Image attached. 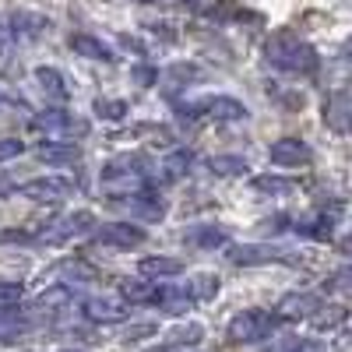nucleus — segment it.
Wrapping results in <instances>:
<instances>
[{
  "label": "nucleus",
  "mask_w": 352,
  "mask_h": 352,
  "mask_svg": "<svg viewBox=\"0 0 352 352\" xmlns=\"http://www.w3.org/2000/svg\"><path fill=\"white\" fill-rule=\"evenodd\" d=\"M184 240L190 247H201V250H215V247H226L229 243V232L222 226H194V229H187Z\"/></svg>",
  "instance_id": "20"
},
{
  "label": "nucleus",
  "mask_w": 352,
  "mask_h": 352,
  "mask_svg": "<svg viewBox=\"0 0 352 352\" xmlns=\"http://www.w3.org/2000/svg\"><path fill=\"white\" fill-rule=\"evenodd\" d=\"M324 289H328V292L335 289V292H342V296H345V292H349V268H338V272L324 282Z\"/></svg>",
  "instance_id": "38"
},
{
  "label": "nucleus",
  "mask_w": 352,
  "mask_h": 352,
  "mask_svg": "<svg viewBox=\"0 0 352 352\" xmlns=\"http://www.w3.org/2000/svg\"><path fill=\"white\" fill-rule=\"evenodd\" d=\"M32 127L36 131H43L46 138H60V141H67V138H81V134H88V124L85 120H78V116H71L67 109H46V113H39L36 120H32Z\"/></svg>",
  "instance_id": "6"
},
{
  "label": "nucleus",
  "mask_w": 352,
  "mask_h": 352,
  "mask_svg": "<svg viewBox=\"0 0 352 352\" xmlns=\"http://www.w3.org/2000/svg\"><path fill=\"white\" fill-rule=\"evenodd\" d=\"M21 152H25L21 138H0V166H4V162H11V159H18Z\"/></svg>",
  "instance_id": "36"
},
{
  "label": "nucleus",
  "mask_w": 352,
  "mask_h": 352,
  "mask_svg": "<svg viewBox=\"0 0 352 352\" xmlns=\"http://www.w3.org/2000/svg\"><path fill=\"white\" fill-rule=\"evenodd\" d=\"M194 166V155L187 148H176L162 159V176L166 180H180V176H187V169Z\"/></svg>",
  "instance_id": "28"
},
{
  "label": "nucleus",
  "mask_w": 352,
  "mask_h": 352,
  "mask_svg": "<svg viewBox=\"0 0 352 352\" xmlns=\"http://www.w3.org/2000/svg\"><path fill=\"white\" fill-rule=\"evenodd\" d=\"M148 352H180V349H173V345H162V349H159V345H155V349H148Z\"/></svg>",
  "instance_id": "42"
},
{
  "label": "nucleus",
  "mask_w": 352,
  "mask_h": 352,
  "mask_svg": "<svg viewBox=\"0 0 352 352\" xmlns=\"http://www.w3.org/2000/svg\"><path fill=\"white\" fill-rule=\"evenodd\" d=\"M71 303V289L67 285H56V289H46L43 296L36 300V307L39 310H46V314H56V310H64Z\"/></svg>",
  "instance_id": "30"
},
{
  "label": "nucleus",
  "mask_w": 352,
  "mask_h": 352,
  "mask_svg": "<svg viewBox=\"0 0 352 352\" xmlns=\"http://www.w3.org/2000/svg\"><path fill=\"white\" fill-rule=\"evenodd\" d=\"M254 190H261V194H289L292 190V184L289 180H282V176H254Z\"/></svg>",
  "instance_id": "33"
},
{
  "label": "nucleus",
  "mask_w": 352,
  "mask_h": 352,
  "mask_svg": "<svg viewBox=\"0 0 352 352\" xmlns=\"http://www.w3.org/2000/svg\"><path fill=\"white\" fill-rule=\"evenodd\" d=\"M32 236H25V229H4L0 232V243H28Z\"/></svg>",
  "instance_id": "40"
},
{
  "label": "nucleus",
  "mask_w": 352,
  "mask_h": 352,
  "mask_svg": "<svg viewBox=\"0 0 352 352\" xmlns=\"http://www.w3.org/2000/svg\"><path fill=\"white\" fill-rule=\"evenodd\" d=\"M134 81L148 88V85H155V81H159V71H155V67H134Z\"/></svg>",
  "instance_id": "39"
},
{
  "label": "nucleus",
  "mask_w": 352,
  "mask_h": 352,
  "mask_svg": "<svg viewBox=\"0 0 352 352\" xmlns=\"http://www.w3.org/2000/svg\"><path fill=\"white\" fill-rule=\"evenodd\" d=\"M127 109L131 106L124 99H96V113L102 116V120H124Z\"/></svg>",
  "instance_id": "31"
},
{
  "label": "nucleus",
  "mask_w": 352,
  "mask_h": 352,
  "mask_svg": "<svg viewBox=\"0 0 352 352\" xmlns=\"http://www.w3.org/2000/svg\"><path fill=\"white\" fill-rule=\"evenodd\" d=\"M226 257L232 264H240V268H254V264H285L296 254L285 247H275V243H236L226 250Z\"/></svg>",
  "instance_id": "5"
},
{
  "label": "nucleus",
  "mask_w": 352,
  "mask_h": 352,
  "mask_svg": "<svg viewBox=\"0 0 352 352\" xmlns=\"http://www.w3.org/2000/svg\"><path fill=\"white\" fill-rule=\"evenodd\" d=\"M278 352H324V345L314 338H289V342H282Z\"/></svg>",
  "instance_id": "35"
},
{
  "label": "nucleus",
  "mask_w": 352,
  "mask_h": 352,
  "mask_svg": "<svg viewBox=\"0 0 352 352\" xmlns=\"http://www.w3.org/2000/svg\"><path fill=\"white\" fill-rule=\"evenodd\" d=\"M21 300V282H4L0 278V303H18Z\"/></svg>",
  "instance_id": "37"
},
{
  "label": "nucleus",
  "mask_w": 352,
  "mask_h": 352,
  "mask_svg": "<svg viewBox=\"0 0 352 352\" xmlns=\"http://www.w3.org/2000/svg\"><path fill=\"white\" fill-rule=\"evenodd\" d=\"M81 314L92 320V324H120V320L131 317V307L124 300H113V296H92L81 303Z\"/></svg>",
  "instance_id": "10"
},
{
  "label": "nucleus",
  "mask_w": 352,
  "mask_h": 352,
  "mask_svg": "<svg viewBox=\"0 0 352 352\" xmlns=\"http://www.w3.org/2000/svg\"><path fill=\"white\" fill-rule=\"evenodd\" d=\"M268 159H272V166L300 169V166H310L314 162V152H310V144L300 141V138H278L272 148H268Z\"/></svg>",
  "instance_id": "9"
},
{
  "label": "nucleus",
  "mask_w": 352,
  "mask_h": 352,
  "mask_svg": "<svg viewBox=\"0 0 352 352\" xmlns=\"http://www.w3.org/2000/svg\"><path fill=\"white\" fill-rule=\"evenodd\" d=\"M180 116H204V120H219V124H236V120H247V106L232 96H212V99H201L194 106H180Z\"/></svg>",
  "instance_id": "4"
},
{
  "label": "nucleus",
  "mask_w": 352,
  "mask_h": 352,
  "mask_svg": "<svg viewBox=\"0 0 352 352\" xmlns=\"http://www.w3.org/2000/svg\"><path fill=\"white\" fill-rule=\"evenodd\" d=\"M307 320H310V328H314V331H320V335L328 331V335H331V331H338L345 320H349V310H345V307H324V303H320Z\"/></svg>",
  "instance_id": "21"
},
{
  "label": "nucleus",
  "mask_w": 352,
  "mask_h": 352,
  "mask_svg": "<svg viewBox=\"0 0 352 352\" xmlns=\"http://www.w3.org/2000/svg\"><path fill=\"white\" fill-rule=\"evenodd\" d=\"M21 197L28 201H39V204H56V201H64L74 194V184L64 180V176H39V180H28L18 187Z\"/></svg>",
  "instance_id": "7"
},
{
  "label": "nucleus",
  "mask_w": 352,
  "mask_h": 352,
  "mask_svg": "<svg viewBox=\"0 0 352 352\" xmlns=\"http://www.w3.org/2000/svg\"><path fill=\"white\" fill-rule=\"evenodd\" d=\"M152 335H159V324H131L124 331V345H138V342L152 338Z\"/></svg>",
  "instance_id": "34"
},
{
  "label": "nucleus",
  "mask_w": 352,
  "mask_h": 352,
  "mask_svg": "<svg viewBox=\"0 0 352 352\" xmlns=\"http://www.w3.org/2000/svg\"><path fill=\"white\" fill-rule=\"evenodd\" d=\"M8 28H11V39H36V36H43L46 28H50V21L43 18V14H32V11H18L11 21H8Z\"/></svg>",
  "instance_id": "19"
},
{
  "label": "nucleus",
  "mask_w": 352,
  "mask_h": 352,
  "mask_svg": "<svg viewBox=\"0 0 352 352\" xmlns=\"http://www.w3.org/2000/svg\"><path fill=\"white\" fill-rule=\"evenodd\" d=\"M36 328V317L18 303H0V342H18Z\"/></svg>",
  "instance_id": "11"
},
{
  "label": "nucleus",
  "mask_w": 352,
  "mask_h": 352,
  "mask_svg": "<svg viewBox=\"0 0 352 352\" xmlns=\"http://www.w3.org/2000/svg\"><path fill=\"white\" fill-rule=\"evenodd\" d=\"M116 289H120V300L127 307H155V296H159V285L144 278H120Z\"/></svg>",
  "instance_id": "16"
},
{
  "label": "nucleus",
  "mask_w": 352,
  "mask_h": 352,
  "mask_svg": "<svg viewBox=\"0 0 352 352\" xmlns=\"http://www.w3.org/2000/svg\"><path fill=\"white\" fill-rule=\"evenodd\" d=\"M0 106H4V92H0Z\"/></svg>",
  "instance_id": "44"
},
{
  "label": "nucleus",
  "mask_w": 352,
  "mask_h": 352,
  "mask_svg": "<svg viewBox=\"0 0 352 352\" xmlns=\"http://www.w3.org/2000/svg\"><path fill=\"white\" fill-rule=\"evenodd\" d=\"M208 169L215 176H226V180H236V176H247L250 173L247 159H240V155H212L208 159Z\"/></svg>",
  "instance_id": "26"
},
{
  "label": "nucleus",
  "mask_w": 352,
  "mask_h": 352,
  "mask_svg": "<svg viewBox=\"0 0 352 352\" xmlns=\"http://www.w3.org/2000/svg\"><path fill=\"white\" fill-rule=\"evenodd\" d=\"M99 176H102V194L113 201H124L131 194L148 190V162L138 152H124V155L109 159Z\"/></svg>",
  "instance_id": "1"
},
{
  "label": "nucleus",
  "mask_w": 352,
  "mask_h": 352,
  "mask_svg": "<svg viewBox=\"0 0 352 352\" xmlns=\"http://www.w3.org/2000/svg\"><path fill=\"white\" fill-rule=\"evenodd\" d=\"M85 232H96V219L88 215V212H74V215H67L64 222H56V226L50 229L46 243H64V240L85 236Z\"/></svg>",
  "instance_id": "15"
},
{
  "label": "nucleus",
  "mask_w": 352,
  "mask_h": 352,
  "mask_svg": "<svg viewBox=\"0 0 352 352\" xmlns=\"http://www.w3.org/2000/svg\"><path fill=\"white\" fill-rule=\"evenodd\" d=\"M320 307V296H314V292H285V296L275 303V320H307L314 310Z\"/></svg>",
  "instance_id": "12"
},
{
  "label": "nucleus",
  "mask_w": 352,
  "mask_h": 352,
  "mask_svg": "<svg viewBox=\"0 0 352 352\" xmlns=\"http://www.w3.org/2000/svg\"><path fill=\"white\" fill-rule=\"evenodd\" d=\"M349 120H352V109H349V92L338 88L324 99V124L335 131V134H349Z\"/></svg>",
  "instance_id": "17"
},
{
  "label": "nucleus",
  "mask_w": 352,
  "mask_h": 352,
  "mask_svg": "<svg viewBox=\"0 0 352 352\" xmlns=\"http://www.w3.org/2000/svg\"><path fill=\"white\" fill-rule=\"evenodd\" d=\"M67 43H71V50H74L78 56H85V60H102V64H113V60H116V53H113L102 39L88 36V32H74Z\"/></svg>",
  "instance_id": "18"
},
{
  "label": "nucleus",
  "mask_w": 352,
  "mask_h": 352,
  "mask_svg": "<svg viewBox=\"0 0 352 352\" xmlns=\"http://www.w3.org/2000/svg\"><path fill=\"white\" fill-rule=\"evenodd\" d=\"M36 81H39V88L50 96V99H56V102H64L71 92H67V81H64V74L56 71V67H39L36 71Z\"/></svg>",
  "instance_id": "25"
},
{
  "label": "nucleus",
  "mask_w": 352,
  "mask_h": 352,
  "mask_svg": "<svg viewBox=\"0 0 352 352\" xmlns=\"http://www.w3.org/2000/svg\"><path fill=\"white\" fill-rule=\"evenodd\" d=\"M64 352H81V349H64Z\"/></svg>",
  "instance_id": "43"
},
{
  "label": "nucleus",
  "mask_w": 352,
  "mask_h": 352,
  "mask_svg": "<svg viewBox=\"0 0 352 352\" xmlns=\"http://www.w3.org/2000/svg\"><path fill=\"white\" fill-rule=\"evenodd\" d=\"M264 60L282 74H314L320 67L317 50L307 39L292 36V32H275L268 43H264Z\"/></svg>",
  "instance_id": "2"
},
{
  "label": "nucleus",
  "mask_w": 352,
  "mask_h": 352,
  "mask_svg": "<svg viewBox=\"0 0 352 352\" xmlns=\"http://www.w3.org/2000/svg\"><path fill=\"white\" fill-rule=\"evenodd\" d=\"M219 285H222V282H219L215 272H197V275L187 278V289H184V292L190 296V303H194V300H215V296H219Z\"/></svg>",
  "instance_id": "24"
},
{
  "label": "nucleus",
  "mask_w": 352,
  "mask_h": 352,
  "mask_svg": "<svg viewBox=\"0 0 352 352\" xmlns=\"http://www.w3.org/2000/svg\"><path fill=\"white\" fill-rule=\"evenodd\" d=\"M8 43H11V28H8V25H0V53H4Z\"/></svg>",
  "instance_id": "41"
},
{
  "label": "nucleus",
  "mask_w": 352,
  "mask_h": 352,
  "mask_svg": "<svg viewBox=\"0 0 352 352\" xmlns=\"http://www.w3.org/2000/svg\"><path fill=\"white\" fill-rule=\"evenodd\" d=\"M201 338H204L201 324H176V328L166 335V345H173V349H187V345H197Z\"/></svg>",
  "instance_id": "29"
},
{
  "label": "nucleus",
  "mask_w": 352,
  "mask_h": 352,
  "mask_svg": "<svg viewBox=\"0 0 352 352\" xmlns=\"http://www.w3.org/2000/svg\"><path fill=\"white\" fill-rule=\"evenodd\" d=\"M81 148L74 141H60V138H43L39 141V148H36V159L46 162V166H71L78 162Z\"/></svg>",
  "instance_id": "13"
},
{
  "label": "nucleus",
  "mask_w": 352,
  "mask_h": 352,
  "mask_svg": "<svg viewBox=\"0 0 352 352\" xmlns=\"http://www.w3.org/2000/svg\"><path fill=\"white\" fill-rule=\"evenodd\" d=\"M60 278H64L67 285H74V289L96 285V282H99V268H92L88 261H64V264H60Z\"/></svg>",
  "instance_id": "22"
},
{
  "label": "nucleus",
  "mask_w": 352,
  "mask_h": 352,
  "mask_svg": "<svg viewBox=\"0 0 352 352\" xmlns=\"http://www.w3.org/2000/svg\"><path fill=\"white\" fill-rule=\"evenodd\" d=\"M275 324H278V320L268 310H240L236 317L229 320L226 338H229V345H254V342L268 338L275 331Z\"/></svg>",
  "instance_id": "3"
},
{
  "label": "nucleus",
  "mask_w": 352,
  "mask_h": 352,
  "mask_svg": "<svg viewBox=\"0 0 352 352\" xmlns=\"http://www.w3.org/2000/svg\"><path fill=\"white\" fill-rule=\"evenodd\" d=\"M96 236H99V243L116 247V250H138L148 240V232L134 222H106V226H96Z\"/></svg>",
  "instance_id": "8"
},
{
  "label": "nucleus",
  "mask_w": 352,
  "mask_h": 352,
  "mask_svg": "<svg viewBox=\"0 0 352 352\" xmlns=\"http://www.w3.org/2000/svg\"><path fill=\"white\" fill-rule=\"evenodd\" d=\"M138 268H141V275H148V278H173V275H180V272H184V261L155 254V257L138 261Z\"/></svg>",
  "instance_id": "23"
},
{
  "label": "nucleus",
  "mask_w": 352,
  "mask_h": 352,
  "mask_svg": "<svg viewBox=\"0 0 352 352\" xmlns=\"http://www.w3.org/2000/svg\"><path fill=\"white\" fill-rule=\"evenodd\" d=\"M116 204H120V208H127V212H134L138 219H148V222H159V219L166 215V201H162L159 194H152V190L131 194V197L116 201Z\"/></svg>",
  "instance_id": "14"
},
{
  "label": "nucleus",
  "mask_w": 352,
  "mask_h": 352,
  "mask_svg": "<svg viewBox=\"0 0 352 352\" xmlns=\"http://www.w3.org/2000/svg\"><path fill=\"white\" fill-rule=\"evenodd\" d=\"M201 78H204V71L194 67V64H173L166 71V81H176V85H190V81H201Z\"/></svg>",
  "instance_id": "32"
},
{
  "label": "nucleus",
  "mask_w": 352,
  "mask_h": 352,
  "mask_svg": "<svg viewBox=\"0 0 352 352\" xmlns=\"http://www.w3.org/2000/svg\"><path fill=\"white\" fill-rule=\"evenodd\" d=\"M296 232H300V236H310V240L328 243V240H331V219H328V212H317V215L296 222Z\"/></svg>",
  "instance_id": "27"
}]
</instances>
